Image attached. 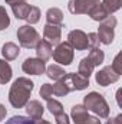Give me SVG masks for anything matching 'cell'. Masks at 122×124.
Instances as JSON below:
<instances>
[{
	"mask_svg": "<svg viewBox=\"0 0 122 124\" xmlns=\"http://www.w3.org/2000/svg\"><path fill=\"white\" fill-rule=\"evenodd\" d=\"M33 87H34V84L29 78H26V77L17 78L13 82V85L10 87V91H9V102L12 104V107L23 108L27 104L29 98H30Z\"/></svg>",
	"mask_w": 122,
	"mask_h": 124,
	"instance_id": "1",
	"label": "cell"
},
{
	"mask_svg": "<svg viewBox=\"0 0 122 124\" xmlns=\"http://www.w3.org/2000/svg\"><path fill=\"white\" fill-rule=\"evenodd\" d=\"M83 105L88 111H92L93 114H96L99 118H106L109 116V105L106 102V100L103 98V95L99 93L92 91L83 98Z\"/></svg>",
	"mask_w": 122,
	"mask_h": 124,
	"instance_id": "2",
	"label": "cell"
},
{
	"mask_svg": "<svg viewBox=\"0 0 122 124\" xmlns=\"http://www.w3.org/2000/svg\"><path fill=\"white\" fill-rule=\"evenodd\" d=\"M17 39L20 46L26 48V49H33L37 46V43L42 40L40 35L34 28H32V25H23L17 29Z\"/></svg>",
	"mask_w": 122,
	"mask_h": 124,
	"instance_id": "3",
	"label": "cell"
},
{
	"mask_svg": "<svg viewBox=\"0 0 122 124\" xmlns=\"http://www.w3.org/2000/svg\"><path fill=\"white\" fill-rule=\"evenodd\" d=\"M116 17L115 16H108L105 20L101 22L99 29H98V39L103 45H111L114 38H115V28H116Z\"/></svg>",
	"mask_w": 122,
	"mask_h": 124,
	"instance_id": "4",
	"label": "cell"
},
{
	"mask_svg": "<svg viewBox=\"0 0 122 124\" xmlns=\"http://www.w3.org/2000/svg\"><path fill=\"white\" fill-rule=\"evenodd\" d=\"M101 4L99 0H69L68 9L72 15H91Z\"/></svg>",
	"mask_w": 122,
	"mask_h": 124,
	"instance_id": "5",
	"label": "cell"
},
{
	"mask_svg": "<svg viewBox=\"0 0 122 124\" xmlns=\"http://www.w3.org/2000/svg\"><path fill=\"white\" fill-rule=\"evenodd\" d=\"M53 59L61 65H70L73 61V48L68 42H61L56 45V49L53 51Z\"/></svg>",
	"mask_w": 122,
	"mask_h": 124,
	"instance_id": "6",
	"label": "cell"
},
{
	"mask_svg": "<svg viewBox=\"0 0 122 124\" xmlns=\"http://www.w3.org/2000/svg\"><path fill=\"white\" fill-rule=\"evenodd\" d=\"M68 43L76 49V51H85L89 48V43H88V35L81 29H75V31L69 32L68 35Z\"/></svg>",
	"mask_w": 122,
	"mask_h": 124,
	"instance_id": "7",
	"label": "cell"
},
{
	"mask_svg": "<svg viewBox=\"0 0 122 124\" xmlns=\"http://www.w3.org/2000/svg\"><path fill=\"white\" fill-rule=\"evenodd\" d=\"M95 79H96V82L99 85L108 87V85L116 82L119 79V75L112 69V66H105V68H102L101 71H98L95 74Z\"/></svg>",
	"mask_w": 122,
	"mask_h": 124,
	"instance_id": "8",
	"label": "cell"
},
{
	"mask_svg": "<svg viewBox=\"0 0 122 124\" xmlns=\"http://www.w3.org/2000/svg\"><path fill=\"white\" fill-rule=\"evenodd\" d=\"M22 69L25 74L29 75H42L46 71V62L40 61L39 58H27L23 62Z\"/></svg>",
	"mask_w": 122,
	"mask_h": 124,
	"instance_id": "9",
	"label": "cell"
},
{
	"mask_svg": "<svg viewBox=\"0 0 122 124\" xmlns=\"http://www.w3.org/2000/svg\"><path fill=\"white\" fill-rule=\"evenodd\" d=\"M43 38H45V40L49 42L52 46L61 43L62 26H59V25H50V23H46V25H45V29H43Z\"/></svg>",
	"mask_w": 122,
	"mask_h": 124,
	"instance_id": "10",
	"label": "cell"
},
{
	"mask_svg": "<svg viewBox=\"0 0 122 124\" xmlns=\"http://www.w3.org/2000/svg\"><path fill=\"white\" fill-rule=\"evenodd\" d=\"M65 77H66L72 91H82V90L89 87V79L79 75V74H72L70 72V74H66Z\"/></svg>",
	"mask_w": 122,
	"mask_h": 124,
	"instance_id": "11",
	"label": "cell"
},
{
	"mask_svg": "<svg viewBox=\"0 0 122 124\" xmlns=\"http://www.w3.org/2000/svg\"><path fill=\"white\" fill-rule=\"evenodd\" d=\"M25 107H26V113H27V116L30 117L32 120H40V118L43 117L45 108H43V105H42L37 100L27 101V104H26Z\"/></svg>",
	"mask_w": 122,
	"mask_h": 124,
	"instance_id": "12",
	"label": "cell"
},
{
	"mask_svg": "<svg viewBox=\"0 0 122 124\" xmlns=\"http://www.w3.org/2000/svg\"><path fill=\"white\" fill-rule=\"evenodd\" d=\"M52 54H53V46L49 42H46L43 39V40H40L37 43V46H36V55H37V58L40 61L46 62L47 59H50L52 58Z\"/></svg>",
	"mask_w": 122,
	"mask_h": 124,
	"instance_id": "13",
	"label": "cell"
},
{
	"mask_svg": "<svg viewBox=\"0 0 122 124\" xmlns=\"http://www.w3.org/2000/svg\"><path fill=\"white\" fill-rule=\"evenodd\" d=\"M19 54H20V49L13 42H6L1 48V55L4 61H13L19 56Z\"/></svg>",
	"mask_w": 122,
	"mask_h": 124,
	"instance_id": "14",
	"label": "cell"
},
{
	"mask_svg": "<svg viewBox=\"0 0 122 124\" xmlns=\"http://www.w3.org/2000/svg\"><path fill=\"white\" fill-rule=\"evenodd\" d=\"M52 88H53V95H56V97H65V95H68L72 91L70 85H69V82L66 79V77H63L62 79L56 81V84L52 85Z\"/></svg>",
	"mask_w": 122,
	"mask_h": 124,
	"instance_id": "15",
	"label": "cell"
},
{
	"mask_svg": "<svg viewBox=\"0 0 122 124\" xmlns=\"http://www.w3.org/2000/svg\"><path fill=\"white\" fill-rule=\"evenodd\" d=\"M46 20L50 25H59V26H62V23H63V13H62V10L58 9V7H50L46 12Z\"/></svg>",
	"mask_w": 122,
	"mask_h": 124,
	"instance_id": "16",
	"label": "cell"
},
{
	"mask_svg": "<svg viewBox=\"0 0 122 124\" xmlns=\"http://www.w3.org/2000/svg\"><path fill=\"white\" fill-rule=\"evenodd\" d=\"M12 10H13V15L16 16V19H26V16L30 10V4H27L26 1H19V3L12 4Z\"/></svg>",
	"mask_w": 122,
	"mask_h": 124,
	"instance_id": "17",
	"label": "cell"
},
{
	"mask_svg": "<svg viewBox=\"0 0 122 124\" xmlns=\"http://www.w3.org/2000/svg\"><path fill=\"white\" fill-rule=\"evenodd\" d=\"M13 77L12 66L4 59H0V84H7Z\"/></svg>",
	"mask_w": 122,
	"mask_h": 124,
	"instance_id": "18",
	"label": "cell"
},
{
	"mask_svg": "<svg viewBox=\"0 0 122 124\" xmlns=\"http://www.w3.org/2000/svg\"><path fill=\"white\" fill-rule=\"evenodd\" d=\"M93 69H95L93 63H92V62H91V59H89V58L86 56V58H83L82 61L79 62V69H78V74L89 79V77L92 75Z\"/></svg>",
	"mask_w": 122,
	"mask_h": 124,
	"instance_id": "19",
	"label": "cell"
},
{
	"mask_svg": "<svg viewBox=\"0 0 122 124\" xmlns=\"http://www.w3.org/2000/svg\"><path fill=\"white\" fill-rule=\"evenodd\" d=\"M46 74H47V77H49L50 79H53V81H59V79H62V78L66 75L65 69L61 68L59 65H50V66H47V68H46Z\"/></svg>",
	"mask_w": 122,
	"mask_h": 124,
	"instance_id": "20",
	"label": "cell"
},
{
	"mask_svg": "<svg viewBox=\"0 0 122 124\" xmlns=\"http://www.w3.org/2000/svg\"><path fill=\"white\" fill-rule=\"evenodd\" d=\"M70 116H72L73 121H75V123H78V121H81V120L86 118L89 114H88V110L85 108V105H81V104H78V105H73V107H72Z\"/></svg>",
	"mask_w": 122,
	"mask_h": 124,
	"instance_id": "21",
	"label": "cell"
},
{
	"mask_svg": "<svg viewBox=\"0 0 122 124\" xmlns=\"http://www.w3.org/2000/svg\"><path fill=\"white\" fill-rule=\"evenodd\" d=\"M88 58L91 59V62L93 63V66H99L103 62V59H105V54L99 48H91V52H89Z\"/></svg>",
	"mask_w": 122,
	"mask_h": 124,
	"instance_id": "22",
	"label": "cell"
},
{
	"mask_svg": "<svg viewBox=\"0 0 122 124\" xmlns=\"http://www.w3.org/2000/svg\"><path fill=\"white\" fill-rule=\"evenodd\" d=\"M102 6L108 12V15H111V13H115L116 10L121 9L122 0H103L102 1Z\"/></svg>",
	"mask_w": 122,
	"mask_h": 124,
	"instance_id": "23",
	"label": "cell"
},
{
	"mask_svg": "<svg viewBox=\"0 0 122 124\" xmlns=\"http://www.w3.org/2000/svg\"><path fill=\"white\" fill-rule=\"evenodd\" d=\"M89 16L92 17V20H95V22H102V20H105L109 15H108V12L103 9V6H102V3H101Z\"/></svg>",
	"mask_w": 122,
	"mask_h": 124,
	"instance_id": "24",
	"label": "cell"
},
{
	"mask_svg": "<svg viewBox=\"0 0 122 124\" xmlns=\"http://www.w3.org/2000/svg\"><path fill=\"white\" fill-rule=\"evenodd\" d=\"M47 110L53 114V116H58V114H61L63 113V105H62L61 102L58 101V100H53V98H49L47 101Z\"/></svg>",
	"mask_w": 122,
	"mask_h": 124,
	"instance_id": "25",
	"label": "cell"
},
{
	"mask_svg": "<svg viewBox=\"0 0 122 124\" xmlns=\"http://www.w3.org/2000/svg\"><path fill=\"white\" fill-rule=\"evenodd\" d=\"M39 19H40V10H39V7L30 6V10H29V13H27V16H26L25 20H26L29 25H34V23L39 22Z\"/></svg>",
	"mask_w": 122,
	"mask_h": 124,
	"instance_id": "26",
	"label": "cell"
},
{
	"mask_svg": "<svg viewBox=\"0 0 122 124\" xmlns=\"http://www.w3.org/2000/svg\"><path fill=\"white\" fill-rule=\"evenodd\" d=\"M4 124H36L34 120H32L30 117H23V116H13L12 118H9Z\"/></svg>",
	"mask_w": 122,
	"mask_h": 124,
	"instance_id": "27",
	"label": "cell"
},
{
	"mask_svg": "<svg viewBox=\"0 0 122 124\" xmlns=\"http://www.w3.org/2000/svg\"><path fill=\"white\" fill-rule=\"evenodd\" d=\"M9 25H10L9 15L6 12V9L3 6H0V31H4L6 28H9Z\"/></svg>",
	"mask_w": 122,
	"mask_h": 124,
	"instance_id": "28",
	"label": "cell"
},
{
	"mask_svg": "<svg viewBox=\"0 0 122 124\" xmlns=\"http://www.w3.org/2000/svg\"><path fill=\"white\" fill-rule=\"evenodd\" d=\"M39 94H40V97L43 98V100H49V98H52L53 97V88H52V85L50 84H43L42 87H40V91H39Z\"/></svg>",
	"mask_w": 122,
	"mask_h": 124,
	"instance_id": "29",
	"label": "cell"
},
{
	"mask_svg": "<svg viewBox=\"0 0 122 124\" xmlns=\"http://www.w3.org/2000/svg\"><path fill=\"white\" fill-rule=\"evenodd\" d=\"M112 69L118 74V75H121L122 74V66H121V54H118L115 58H114V62H112Z\"/></svg>",
	"mask_w": 122,
	"mask_h": 124,
	"instance_id": "30",
	"label": "cell"
},
{
	"mask_svg": "<svg viewBox=\"0 0 122 124\" xmlns=\"http://www.w3.org/2000/svg\"><path fill=\"white\" fill-rule=\"evenodd\" d=\"M88 43H89V48H98L99 39H98V35L96 33H89L88 35Z\"/></svg>",
	"mask_w": 122,
	"mask_h": 124,
	"instance_id": "31",
	"label": "cell"
},
{
	"mask_svg": "<svg viewBox=\"0 0 122 124\" xmlns=\"http://www.w3.org/2000/svg\"><path fill=\"white\" fill-rule=\"evenodd\" d=\"M75 124H101V120L98 117L88 116L86 118H83V120H81V121H78V123H75Z\"/></svg>",
	"mask_w": 122,
	"mask_h": 124,
	"instance_id": "32",
	"label": "cell"
},
{
	"mask_svg": "<svg viewBox=\"0 0 122 124\" xmlns=\"http://www.w3.org/2000/svg\"><path fill=\"white\" fill-rule=\"evenodd\" d=\"M55 118H56V124H70L69 117L65 114V111L61 113V114H58V116H55Z\"/></svg>",
	"mask_w": 122,
	"mask_h": 124,
	"instance_id": "33",
	"label": "cell"
},
{
	"mask_svg": "<svg viewBox=\"0 0 122 124\" xmlns=\"http://www.w3.org/2000/svg\"><path fill=\"white\" fill-rule=\"evenodd\" d=\"M106 124H122V116L119 114V116H116L115 118H109V120L106 121Z\"/></svg>",
	"mask_w": 122,
	"mask_h": 124,
	"instance_id": "34",
	"label": "cell"
},
{
	"mask_svg": "<svg viewBox=\"0 0 122 124\" xmlns=\"http://www.w3.org/2000/svg\"><path fill=\"white\" fill-rule=\"evenodd\" d=\"M6 114H7V110H6V107H4L3 104H0V121H1V120H4Z\"/></svg>",
	"mask_w": 122,
	"mask_h": 124,
	"instance_id": "35",
	"label": "cell"
},
{
	"mask_svg": "<svg viewBox=\"0 0 122 124\" xmlns=\"http://www.w3.org/2000/svg\"><path fill=\"white\" fill-rule=\"evenodd\" d=\"M36 124H52V123H49V121H46V120H42V118H40V120H37V123Z\"/></svg>",
	"mask_w": 122,
	"mask_h": 124,
	"instance_id": "36",
	"label": "cell"
},
{
	"mask_svg": "<svg viewBox=\"0 0 122 124\" xmlns=\"http://www.w3.org/2000/svg\"><path fill=\"white\" fill-rule=\"evenodd\" d=\"M22 1H26V0H22Z\"/></svg>",
	"mask_w": 122,
	"mask_h": 124,
	"instance_id": "37",
	"label": "cell"
}]
</instances>
